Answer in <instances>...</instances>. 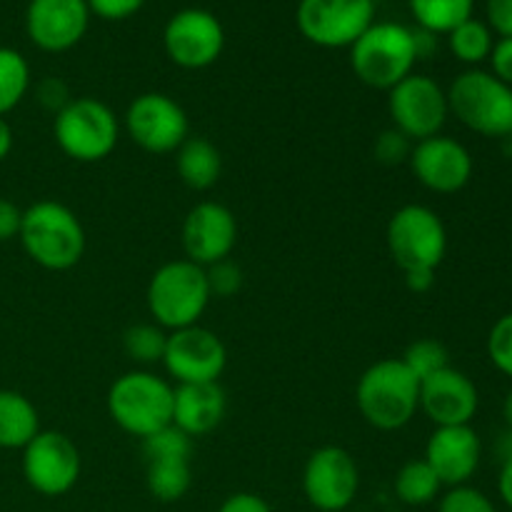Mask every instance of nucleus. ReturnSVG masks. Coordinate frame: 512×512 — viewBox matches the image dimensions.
Instances as JSON below:
<instances>
[{
    "label": "nucleus",
    "instance_id": "7c9ffc66",
    "mask_svg": "<svg viewBox=\"0 0 512 512\" xmlns=\"http://www.w3.org/2000/svg\"><path fill=\"white\" fill-rule=\"evenodd\" d=\"M143 455L145 463H153V460H190L193 438L170 423L158 433L143 438Z\"/></svg>",
    "mask_w": 512,
    "mask_h": 512
},
{
    "label": "nucleus",
    "instance_id": "f8f14e48",
    "mask_svg": "<svg viewBox=\"0 0 512 512\" xmlns=\"http://www.w3.org/2000/svg\"><path fill=\"white\" fill-rule=\"evenodd\" d=\"M360 473L353 455L338 445L318 448L303 470V493L320 512H343L358 495Z\"/></svg>",
    "mask_w": 512,
    "mask_h": 512
},
{
    "label": "nucleus",
    "instance_id": "58836bf2",
    "mask_svg": "<svg viewBox=\"0 0 512 512\" xmlns=\"http://www.w3.org/2000/svg\"><path fill=\"white\" fill-rule=\"evenodd\" d=\"M38 100L43 103V108L53 110V113L58 115L73 98L68 95V88H65L63 80L48 78L38 85Z\"/></svg>",
    "mask_w": 512,
    "mask_h": 512
},
{
    "label": "nucleus",
    "instance_id": "dca6fc26",
    "mask_svg": "<svg viewBox=\"0 0 512 512\" xmlns=\"http://www.w3.org/2000/svg\"><path fill=\"white\" fill-rule=\"evenodd\" d=\"M410 168L420 185L440 195L460 193L473 178V155L460 140L433 135L413 145Z\"/></svg>",
    "mask_w": 512,
    "mask_h": 512
},
{
    "label": "nucleus",
    "instance_id": "bb28decb",
    "mask_svg": "<svg viewBox=\"0 0 512 512\" xmlns=\"http://www.w3.org/2000/svg\"><path fill=\"white\" fill-rule=\"evenodd\" d=\"M440 490H443V483L425 460H410L395 478V495L400 498V503L413 505V508L433 503Z\"/></svg>",
    "mask_w": 512,
    "mask_h": 512
},
{
    "label": "nucleus",
    "instance_id": "c85d7f7f",
    "mask_svg": "<svg viewBox=\"0 0 512 512\" xmlns=\"http://www.w3.org/2000/svg\"><path fill=\"white\" fill-rule=\"evenodd\" d=\"M165 345H168V333L160 325H133L125 330L123 335V348L135 363L153 365L163 363Z\"/></svg>",
    "mask_w": 512,
    "mask_h": 512
},
{
    "label": "nucleus",
    "instance_id": "a878e982",
    "mask_svg": "<svg viewBox=\"0 0 512 512\" xmlns=\"http://www.w3.org/2000/svg\"><path fill=\"white\" fill-rule=\"evenodd\" d=\"M148 493L160 503H178L193 483L190 460H153L145 473Z\"/></svg>",
    "mask_w": 512,
    "mask_h": 512
},
{
    "label": "nucleus",
    "instance_id": "20e7f679",
    "mask_svg": "<svg viewBox=\"0 0 512 512\" xmlns=\"http://www.w3.org/2000/svg\"><path fill=\"white\" fill-rule=\"evenodd\" d=\"M175 388L148 370L125 373L110 385L108 413L113 423L135 438H148L173 423Z\"/></svg>",
    "mask_w": 512,
    "mask_h": 512
},
{
    "label": "nucleus",
    "instance_id": "2eb2a0df",
    "mask_svg": "<svg viewBox=\"0 0 512 512\" xmlns=\"http://www.w3.org/2000/svg\"><path fill=\"white\" fill-rule=\"evenodd\" d=\"M163 45L175 65L185 70H200L220 58L225 48V30L208 10L185 8L165 25Z\"/></svg>",
    "mask_w": 512,
    "mask_h": 512
},
{
    "label": "nucleus",
    "instance_id": "f03ea898",
    "mask_svg": "<svg viewBox=\"0 0 512 512\" xmlns=\"http://www.w3.org/2000/svg\"><path fill=\"white\" fill-rule=\"evenodd\" d=\"M20 243L33 263L45 270H70L85 253V230L78 215L58 200H38L23 210Z\"/></svg>",
    "mask_w": 512,
    "mask_h": 512
},
{
    "label": "nucleus",
    "instance_id": "79ce46f5",
    "mask_svg": "<svg viewBox=\"0 0 512 512\" xmlns=\"http://www.w3.org/2000/svg\"><path fill=\"white\" fill-rule=\"evenodd\" d=\"M500 460H503V465H500L498 475V493L500 498H503V503L512 510V450Z\"/></svg>",
    "mask_w": 512,
    "mask_h": 512
},
{
    "label": "nucleus",
    "instance_id": "9d476101",
    "mask_svg": "<svg viewBox=\"0 0 512 512\" xmlns=\"http://www.w3.org/2000/svg\"><path fill=\"white\" fill-rule=\"evenodd\" d=\"M295 23L320 48H350L375 23L373 0H300Z\"/></svg>",
    "mask_w": 512,
    "mask_h": 512
},
{
    "label": "nucleus",
    "instance_id": "7ed1b4c3",
    "mask_svg": "<svg viewBox=\"0 0 512 512\" xmlns=\"http://www.w3.org/2000/svg\"><path fill=\"white\" fill-rule=\"evenodd\" d=\"M355 403L368 425L400 430L420 410V380L400 358L378 360L360 375Z\"/></svg>",
    "mask_w": 512,
    "mask_h": 512
},
{
    "label": "nucleus",
    "instance_id": "e433bc0d",
    "mask_svg": "<svg viewBox=\"0 0 512 512\" xmlns=\"http://www.w3.org/2000/svg\"><path fill=\"white\" fill-rule=\"evenodd\" d=\"M485 23L498 38H512V0H485Z\"/></svg>",
    "mask_w": 512,
    "mask_h": 512
},
{
    "label": "nucleus",
    "instance_id": "412c9836",
    "mask_svg": "<svg viewBox=\"0 0 512 512\" xmlns=\"http://www.w3.org/2000/svg\"><path fill=\"white\" fill-rule=\"evenodd\" d=\"M228 410L225 390L218 383L175 385L173 425L190 438L208 435L218 428Z\"/></svg>",
    "mask_w": 512,
    "mask_h": 512
},
{
    "label": "nucleus",
    "instance_id": "6e6552de",
    "mask_svg": "<svg viewBox=\"0 0 512 512\" xmlns=\"http://www.w3.org/2000/svg\"><path fill=\"white\" fill-rule=\"evenodd\" d=\"M58 148L78 163H98L118 145L120 125L113 110L95 98H73L53 123Z\"/></svg>",
    "mask_w": 512,
    "mask_h": 512
},
{
    "label": "nucleus",
    "instance_id": "f257e3e1",
    "mask_svg": "<svg viewBox=\"0 0 512 512\" xmlns=\"http://www.w3.org/2000/svg\"><path fill=\"white\" fill-rule=\"evenodd\" d=\"M388 250L413 293H428L448 253V230L428 205H403L388 223Z\"/></svg>",
    "mask_w": 512,
    "mask_h": 512
},
{
    "label": "nucleus",
    "instance_id": "5701e85b",
    "mask_svg": "<svg viewBox=\"0 0 512 512\" xmlns=\"http://www.w3.org/2000/svg\"><path fill=\"white\" fill-rule=\"evenodd\" d=\"M178 175L190 190H208L223 173L220 150L205 138H188L178 148Z\"/></svg>",
    "mask_w": 512,
    "mask_h": 512
},
{
    "label": "nucleus",
    "instance_id": "72a5a7b5",
    "mask_svg": "<svg viewBox=\"0 0 512 512\" xmlns=\"http://www.w3.org/2000/svg\"><path fill=\"white\" fill-rule=\"evenodd\" d=\"M205 278H208V288L213 298H230V295L243 288V270L230 258L205 268Z\"/></svg>",
    "mask_w": 512,
    "mask_h": 512
},
{
    "label": "nucleus",
    "instance_id": "37998d69",
    "mask_svg": "<svg viewBox=\"0 0 512 512\" xmlns=\"http://www.w3.org/2000/svg\"><path fill=\"white\" fill-rule=\"evenodd\" d=\"M10 150H13V128L5 120V115H0V163L8 158Z\"/></svg>",
    "mask_w": 512,
    "mask_h": 512
},
{
    "label": "nucleus",
    "instance_id": "f3484780",
    "mask_svg": "<svg viewBox=\"0 0 512 512\" xmlns=\"http://www.w3.org/2000/svg\"><path fill=\"white\" fill-rule=\"evenodd\" d=\"M235 243H238V223L225 205L205 200L185 215L183 250L190 263L210 268L230 258Z\"/></svg>",
    "mask_w": 512,
    "mask_h": 512
},
{
    "label": "nucleus",
    "instance_id": "393cba45",
    "mask_svg": "<svg viewBox=\"0 0 512 512\" xmlns=\"http://www.w3.org/2000/svg\"><path fill=\"white\" fill-rule=\"evenodd\" d=\"M448 45L450 53L460 60V63L470 65V68H478L480 63L490 58L495 45V33L488 28V23L480 18H468L465 23H460L458 28L448 33Z\"/></svg>",
    "mask_w": 512,
    "mask_h": 512
},
{
    "label": "nucleus",
    "instance_id": "39448f33",
    "mask_svg": "<svg viewBox=\"0 0 512 512\" xmlns=\"http://www.w3.org/2000/svg\"><path fill=\"white\" fill-rule=\"evenodd\" d=\"M418 60L415 30L400 23H373L350 45L355 75L378 90L395 88L413 73Z\"/></svg>",
    "mask_w": 512,
    "mask_h": 512
},
{
    "label": "nucleus",
    "instance_id": "b1692460",
    "mask_svg": "<svg viewBox=\"0 0 512 512\" xmlns=\"http://www.w3.org/2000/svg\"><path fill=\"white\" fill-rule=\"evenodd\" d=\"M410 13L420 30L448 35L468 18H473L475 0H408Z\"/></svg>",
    "mask_w": 512,
    "mask_h": 512
},
{
    "label": "nucleus",
    "instance_id": "4be33fe9",
    "mask_svg": "<svg viewBox=\"0 0 512 512\" xmlns=\"http://www.w3.org/2000/svg\"><path fill=\"white\" fill-rule=\"evenodd\" d=\"M40 433L35 405L15 390H0V448L23 450Z\"/></svg>",
    "mask_w": 512,
    "mask_h": 512
},
{
    "label": "nucleus",
    "instance_id": "cd10ccee",
    "mask_svg": "<svg viewBox=\"0 0 512 512\" xmlns=\"http://www.w3.org/2000/svg\"><path fill=\"white\" fill-rule=\"evenodd\" d=\"M30 88L28 60L13 48H0V115L18 108Z\"/></svg>",
    "mask_w": 512,
    "mask_h": 512
},
{
    "label": "nucleus",
    "instance_id": "c03bdc74",
    "mask_svg": "<svg viewBox=\"0 0 512 512\" xmlns=\"http://www.w3.org/2000/svg\"><path fill=\"white\" fill-rule=\"evenodd\" d=\"M503 418L505 423H508V428L512 430V388L508 390V395H505L503 400Z\"/></svg>",
    "mask_w": 512,
    "mask_h": 512
},
{
    "label": "nucleus",
    "instance_id": "423d86ee",
    "mask_svg": "<svg viewBox=\"0 0 512 512\" xmlns=\"http://www.w3.org/2000/svg\"><path fill=\"white\" fill-rule=\"evenodd\" d=\"M448 108L473 133L498 140L512 135V88L490 70L460 73L448 88Z\"/></svg>",
    "mask_w": 512,
    "mask_h": 512
},
{
    "label": "nucleus",
    "instance_id": "a211bd4d",
    "mask_svg": "<svg viewBox=\"0 0 512 512\" xmlns=\"http://www.w3.org/2000/svg\"><path fill=\"white\" fill-rule=\"evenodd\" d=\"M90 23L85 0H30L25 30L45 53H65L83 40Z\"/></svg>",
    "mask_w": 512,
    "mask_h": 512
},
{
    "label": "nucleus",
    "instance_id": "c9c22d12",
    "mask_svg": "<svg viewBox=\"0 0 512 512\" xmlns=\"http://www.w3.org/2000/svg\"><path fill=\"white\" fill-rule=\"evenodd\" d=\"M90 15H98L103 20H125L138 13L145 0H85Z\"/></svg>",
    "mask_w": 512,
    "mask_h": 512
},
{
    "label": "nucleus",
    "instance_id": "4468645a",
    "mask_svg": "<svg viewBox=\"0 0 512 512\" xmlns=\"http://www.w3.org/2000/svg\"><path fill=\"white\" fill-rule=\"evenodd\" d=\"M130 138L148 153H175L190 138L188 115L165 93H143L125 110Z\"/></svg>",
    "mask_w": 512,
    "mask_h": 512
},
{
    "label": "nucleus",
    "instance_id": "2f4dec72",
    "mask_svg": "<svg viewBox=\"0 0 512 512\" xmlns=\"http://www.w3.org/2000/svg\"><path fill=\"white\" fill-rule=\"evenodd\" d=\"M488 358L505 378L512 380V313H505L490 328Z\"/></svg>",
    "mask_w": 512,
    "mask_h": 512
},
{
    "label": "nucleus",
    "instance_id": "ddd939ff",
    "mask_svg": "<svg viewBox=\"0 0 512 512\" xmlns=\"http://www.w3.org/2000/svg\"><path fill=\"white\" fill-rule=\"evenodd\" d=\"M163 365L178 385L218 383L228 365V350L208 328L190 325L168 335Z\"/></svg>",
    "mask_w": 512,
    "mask_h": 512
},
{
    "label": "nucleus",
    "instance_id": "ea45409f",
    "mask_svg": "<svg viewBox=\"0 0 512 512\" xmlns=\"http://www.w3.org/2000/svg\"><path fill=\"white\" fill-rule=\"evenodd\" d=\"M20 223H23V210L8 198H0V243L18 238Z\"/></svg>",
    "mask_w": 512,
    "mask_h": 512
},
{
    "label": "nucleus",
    "instance_id": "f704fd0d",
    "mask_svg": "<svg viewBox=\"0 0 512 512\" xmlns=\"http://www.w3.org/2000/svg\"><path fill=\"white\" fill-rule=\"evenodd\" d=\"M410 153H413V140L395 128L385 130V133H380V138L375 140V158L383 165L405 163V160H410Z\"/></svg>",
    "mask_w": 512,
    "mask_h": 512
},
{
    "label": "nucleus",
    "instance_id": "4c0bfd02",
    "mask_svg": "<svg viewBox=\"0 0 512 512\" xmlns=\"http://www.w3.org/2000/svg\"><path fill=\"white\" fill-rule=\"evenodd\" d=\"M490 73L512 88V38H498L490 53Z\"/></svg>",
    "mask_w": 512,
    "mask_h": 512
},
{
    "label": "nucleus",
    "instance_id": "a19ab883",
    "mask_svg": "<svg viewBox=\"0 0 512 512\" xmlns=\"http://www.w3.org/2000/svg\"><path fill=\"white\" fill-rule=\"evenodd\" d=\"M218 512H273L260 495L255 493H233L223 500Z\"/></svg>",
    "mask_w": 512,
    "mask_h": 512
},
{
    "label": "nucleus",
    "instance_id": "0eeeda50",
    "mask_svg": "<svg viewBox=\"0 0 512 512\" xmlns=\"http://www.w3.org/2000/svg\"><path fill=\"white\" fill-rule=\"evenodd\" d=\"M205 268L185 260H170L160 265L148 285V310L160 328L170 333L198 325L210 303Z\"/></svg>",
    "mask_w": 512,
    "mask_h": 512
},
{
    "label": "nucleus",
    "instance_id": "a18cd8bd",
    "mask_svg": "<svg viewBox=\"0 0 512 512\" xmlns=\"http://www.w3.org/2000/svg\"><path fill=\"white\" fill-rule=\"evenodd\" d=\"M373 3H375V0H373Z\"/></svg>",
    "mask_w": 512,
    "mask_h": 512
},
{
    "label": "nucleus",
    "instance_id": "c756f323",
    "mask_svg": "<svg viewBox=\"0 0 512 512\" xmlns=\"http://www.w3.org/2000/svg\"><path fill=\"white\" fill-rule=\"evenodd\" d=\"M400 360L408 365V370L418 380H425V378H430V375L440 373V370L450 368L448 348H445V345L435 338H423V340H415V343H410L408 350H405V355Z\"/></svg>",
    "mask_w": 512,
    "mask_h": 512
},
{
    "label": "nucleus",
    "instance_id": "aec40b11",
    "mask_svg": "<svg viewBox=\"0 0 512 512\" xmlns=\"http://www.w3.org/2000/svg\"><path fill=\"white\" fill-rule=\"evenodd\" d=\"M478 405V388L463 370L445 368L420 380V410L433 420L435 428L470 425Z\"/></svg>",
    "mask_w": 512,
    "mask_h": 512
},
{
    "label": "nucleus",
    "instance_id": "9b49d317",
    "mask_svg": "<svg viewBox=\"0 0 512 512\" xmlns=\"http://www.w3.org/2000/svg\"><path fill=\"white\" fill-rule=\"evenodd\" d=\"M80 450L73 440L55 430H40L23 448V478L35 493L60 498L80 478Z\"/></svg>",
    "mask_w": 512,
    "mask_h": 512
},
{
    "label": "nucleus",
    "instance_id": "1a4fd4ad",
    "mask_svg": "<svg viewBox=\"0 0 512 512\" xmlns=\"http://www.w3.org/2000/svg\"><path fill=\"white\" fill-rule=\"evenodd\" d=\"M388 110L393 128L408 135L413 143L440 135L448 120V90L430 75L410 73L388 90Z\"/></svg>",
    "mask_w": 512,
    "mask_h": 512
},
{
    "label": "nucleus",
    "instance_id": "473e14b6",
    "mask_svg": "<svg viewBox=\"0 0 512 512\" xmlns=\"http://www.w3.org/2000/svg\"><path fill=\"white\" fill-rule=\"evenodd\" d=\"M438 512H498V508L483 490L473 485H458L440 498Z\"/></svg>",
    "mask_w": 512,
    "mask_h": 512
},
{
    "label": "nucleus",
    "instance_id": "6ab92c4d",
    "mask_svg": "<svg viewBox=\"0 0 512 512\" xmlns=\"http://www.w3.org/2000/svg\"><path fill=\"white\" fill-rule=\"evenodd\" d=\"M480 458H483V443L473 425H450V428L433 430L423 460L433 468L445 488H458L468 485L470 478L478 473Z\"/></svg>",
    "mask_w": 512,
    "mask_h": 512
}]
</instances>
